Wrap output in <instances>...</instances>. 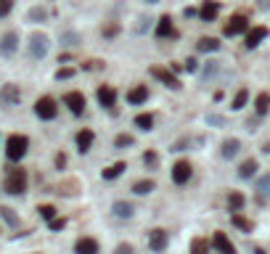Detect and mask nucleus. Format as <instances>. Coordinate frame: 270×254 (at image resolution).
<instances>
[{
  "label": "nucleus",
  "mask_w": 270,
  "mask_h": 254,
  "mask_svg": "<svg viewBox=\"0 0 270 254\" xmlns=\"http://www.w3.org/2000/svg\"><path fill=\"white\" fill-rule=\"evenodd\" d=\"M96 101H98V106L101 109H114L117 106V88L114 85H98L96 88Z\"/></svg>",
  "instance_id": "obj_11"
},
{
  "label": "nucleus",
  "mask_w": 270,
  "mask_h": 254,
  "mask_svg": "<svg viewBox=\"0 0 270 254\" xmlns=\"http://www.w3.org/2000/svg\"><path fill=\"white\" fill-rule=\"evenodd\" d=\"M77 43H80L77 32H64V45H77Z\"/></svg>",
  "instance_id": "obj_43"
},
{
  "label": "nucleus",
  "mask_w": 270,
  "mask_h": 254,
  "mask_svg": "<svg viewBox=\"0 0 270 254\" xmlns=\"http://www.w3.org/2000/svg\"><path fill=\"white\" fill-rule=\"evenodd\" d=\"M135 146V135L130 133H117L114 135V148L117 151H125V148H133Z\"/></svg>",
  "instance_id": "obj_30"
},
{
  "label": "nucleus",
  "mask_w": 270,
  "mask_h": 254,
  "mask_svg": "<svg viewBox=\"0 0 270 254\" xmlns=\"http://www.w3.org/2000/svg\"><path fill=\"white\" fill-rule=\"evenodd\" d=\"M19 51V32L16 30H8V32H3L0 35V56H14Z\"/></svg>",
  "instance_id": "obj_15"
},
{
  "label": "nucleus",
  "mask_w": 270,
  "mask_h": 254,
  "mask_svg": "<svg viewBox=\"0 0 270 254\" xmlns=\"http://www.w3.org/2000/svg\"><path fill=\"white\" fill-rule=\"evenodd\" d=\"M56 167H59V169H64V167H67V154H56Z\"/></svg>",
  "instance_id": "obj_47"
},
{
  "label": "nucleus",
  "mask_w": 270,
  "mask_h": 254,
  "mask_svg": "<svg viewBox=\"0 0 270 254\" xmlns=\"http://www.w3.org/2000/svg\"><path fill=\"white\" fill-rule=\"evenodd\" d=\"M170 177H172L175 185H185V183H188L191 177H193V164L188 162V159H178V162L172 164Z\"/></svg>",
  "instance_id": "obj_8"
},
{
  "label": "nucleus",
  "mask_w": 270,
  "mask_h": 254,
  "mask_svg": "<svg viewBox=\"0 0 270 254\" xmlns=\"http://www.w3.org/2000/svg\"><path fill=\"white\" fill-rule=\"evenodd\" d=\"M212 246H215L220 254H236V246L233 241H230L222 230H215V236H212Z\"/></svg>",
  "instance_id": "obj_19"
},
{
  "label": "nucleus",
  "mask_w": 270,
  "mask_h": 254,
  "mask_svg": "<svg viewBox=\"0 0 270 254\" xmlns=\"http://www.w3.org/2000/svg\"><path fill=\"white\" fill-rule=\"evenodd\" d=\"M141 162H143L146 169H151V172H154V169H159V154H156L154 148H146L143 156H141Z\"/></svg>",
  "instance_id": "obj_32"
},
{
  "label": "nucleus",
  "mask_w": 270,
  "mask_h": 254,
  "mask_svg": "<svg viewBox=\"0 0 270 254\" xmlns=\"http://www.w3.org/2000/svg\"><path fill=\"white\" fill-rule=\"evenodd\" d=\"M148 98H151V90H148V85H143V82H135L133 88L125 93V101L130 106H143Z\"/></svg>",
  "instance_id": "obj_10"
},
{
  "label": "nucleus",
  "mask_w": 270,
  "mask_h": 254,
  "mask_svg": "<svg viewBox=\"0 0 270 254\" xmlns=\"http://www.w3.org/2000/svg\"><path fill=\"white\" fill-rule=\"evenodd\" d=\"M267 35H270V27L257 24V27H252V30L244 35V45H246L249 51H254V48H259V45L267 40Z\"/></svg>",
  "instance_id": "obj_9"
},
{
  "label": "nucleus",
  "mask_w": 270,
  "mask_h": 254,
  "mask_svg": "<svg viewBox=\"0 0 270 254\" xmlns=\"http://www.w3.org/2000/svg\"><path fill=\"white\" fill-rule=\"evenodd\" d=\"M30 151V138L24 133H14L6 138V156L11 159V162H22Z\"/></svg>",
  "instance_id": "obj_1"
},
{
  "label": "nucleus",
  "mask_w": 270,
  "mask_h": 254,
  "mask_svg": "<svg viewBox=\"0 0 270 254\" xmlns=\"http://www.w3.org/2000/svg\"><path fill=\"white\" fill-rule=\"evenodd\" d=\"M154 35H156V40H167V37H178V32H175V19H172L170 14L159 16V22H156V27H154Z\"/></svg>",
  "instance_id": "obj_14"
},
{
  "label": "nucleus",
  "mask_w": 270,
  "mask_h": 254,
  "mask_svg": "<svg viewBox=\"0 0 270 254\" xmlns=\"http://www.w3.org/2000/svg\"><path fill=\"white\" fill-rule=\"evenodd\" d=\"M252 27H249V19L244 14H233L228 19L225 24H222V35L225 37H238V35H246Z\"/></svg>",
  "instance_id": "obj_6"
},
{
  "label": "nucleus",
  "mask_w": 270,
  "mask_h": 254,
  "mask_svg": "<svg viewBox=\"0 0 270 254\" xmlns=\"http://www.w3.org/2000/svg\"><path fill=\"white\" fill-rule=\"evenodd\" d=\"M125 169H127V162H114L101 172V177H104V180H117L119 175H125Z\"/></svg>",
  "instance_id": "obj_26"
},
{
  "label": "nucleus",
  "mask_w": 270,
  "mask_h": 254,
  "mask_svg": "<svg viewBox=\"0 0 270 254\" xmlns=\"http://www.w3.org/2000/svg\"><path fill=\"white\" fill-rule=\"evenodd\" d=\"M119 30H122V27H119V22H109V24H104V30H101V35H104L106 40H114V37L119 35Z\"/></svg>",
  "instance_id": "obj_34"
},
{
  "label": "nucleus",
  "mask_w": 270,
  "mask_h": 254,
  "mask_svg": "<svg viewBox=\"0 0 270 254\" xmlns=\"http://www.w3.org/2000/svg\"><path fill=\"white\" fill-rule=\"evenodd\" d=\"M19 101H22V90H19V85L6 82L3 88H0V106H3V109H11V106H16Z\"/></svg>",
  "instance_id": "obj_12"
},
{
  "label": "nucleus",
  "mask_w": 270,
  "mask_h": 254,
  "mask_svg": "<svg viewBox=\"0 0 270 254\" xmlns=\"http://www.w3.org/2000/svg\"><path fill=\"white\" fill-rule=\"evenodd\" d=\"M93 143H96V133H93L90 127L77 130V135H74V146H77L80 154H88L90 148H93Z\"/></svg>",
  "instance_id": "obj_17"
},
{
  "label": "nucleus",
  "mask_w": 270,
  "mask_h": 254,
  "mask_svg": "<svg viewBox=\"0 0 270 254\" xmlns=\"http://www.w3.org/2000/svg\"><path fill=\"white\" fill-rule=\"evenodd\" d=\"M207 122H212V125H222V117H215V114H212V117H207Z\"/></svg>",
  "instance_id": "obj_49"
},
{
  "label": "nucleus",
  "mask_w": 270,
  "mask_h": 254,
  "mask_svg": "<svg viewBox=\"0 0 270 254\" xmlns=\"http://www.w3.org/2000/svg\"><path fill=\"white\" fill-rule=\"evenodd\" d=\"M267 111H270V93L262 90V93H257V98H254V114L265 117Z\"/></svg>",
  "instance_id": "obj_24"
},
{
  "label": "nucleus",
  "mask_w": 270,
  "mask_h": 254,
  "mask_svg": "<svg viewBox=\"0 0 270 254\" xmlns=\"http://www.w3.org/2000/svg\"><path fill=\"white\" fill-rule=\"evenodd\" d=\"M183 16L188 19V16H199V8H183Z\"/></svg>",
  "instance_id": "obj_48"
},
{
  "label": "nucleus",
  "mask_w": 270,
  "mask_h": 254,
  "mask_svg": "<svg viewBox=\"0 0 270 254\" xmlns=\"http://www.w3.org/2000/svg\"><path fill=\"white\" fill-rule=\"evenodd\" d=\"M257 193H259V196H265V199L270 196V172H265V175L257 180Z\"/></svg>",
  "instance_id": "obj_35"
},
{
  "label": "nucleus",
  "mask_w": 270,
  "mask_h": 254,
  "mask_svg": "<svg viewBox=\"0 0 270 254\" xmlns=\"http://www.w3.org/2000/svg\"><path fill=\"white\" fill-rule=\"evenodd\" d=\"M133 125H135L138 130H141V133H151V130H154V125H156V119H154V114H151V111H141V114H135Z\"/></svg>",
  "instance_id": "obj_20"
},
{
  "label": "nucleus",
  "mask_w": 270,
  "mask_h": 254,
  "mask_svg": "<svg viewBox=\"0 0 270 254\" xmlns=\"http://www.w3.org/2000/svg\"><path fill=\"white\" fill-rule=\"evenodd\" d=\"M27 169L24 167H11L8 169V175H6V183H3V188H6V193H11V196H22L24 191H27Z\"/></svg>",
  "instance_id": "obj_2"
},
{
  "label": "nucleus",
  "mask_w": 270,
  "mask_h": 254,
  "mask_svg": "<svg viewBox=\"0 0 270 254\" xmlns=\"http://www.w3.org/2000/svg\"><path fill=\"white\" fill-rule=\"evenodd\" d=\"M35 117L43 119V122H51L59 117V103H56L53 96H40L35 101Z\"/></svg>",
  "instance_id": "obj_5"
},
{
  "label": "nucleus",
  "mask_w": 270,
  "mask_h": 254,
  "mask_svg": "<svg viewBox=\"0 0 270 254\" xmlns=\"http://www.w3.org/2000/svg\"><path fill=\"white\" fill-rule=\"evenodd\" d=\"M154 188H156V183L151 177H141V180L133 183V193L135 196H148V193H154Z\"/></svg>",
  "instance_id": "obj_25"
},
{
  "label": "nucleus",
  "mask_w": 270,
  "mask_h": 254,
  "mask_svg": "<svg viewBox=\"0 0 270 254\" xmlns=\"http://www.w3.org/2000/svg\"><path fill=\"white\" fill-rule=\"evenodd\" d=\"M37 212H40V217L48 220V222L56 217V206L53 204H40V206H37Z\"/></svg>",
  "instance_id": "obj_37"
},
{
  "label": "nucleus",
  "mask_w": 270,
  "mask_h": 254,
  "mask_svg": "<svg viewBox=\"0 0 270 254\" xmlns=\"http://www.w3.org/2000/svg\"><path fill=\"white\" fill-rule=\"evenodd\" d=\"M111 209H114V217H119V220H130L135 214V206L130 204V201H114V206H111Z\"/></svg>",
  "instance_id": "obj_23"
},
{
  "label": "nucleus",
  "mask_w": 270,
  "mask_h": 254,
  "mask_svg": "<svg viewBox=\"0 0 270 254\" xmlns=\"http://www.w3.org/2000/svg\"><path fill=\"white\" fill-rule=\"evenodd\" d=\"M14 11V0H0V19H6Z\"/></svg>",
  "instance_id": "obj_39"
},
{
  "label": "nucleus",
  "mask_w": 270,
  "mask_h": 254,
  "mask_svg": "<svg viewBox=\"0 0 270 254\" xmlns=\"http://www.w3.org/2000/svg\"><path fill=\"white\" fill-rule=\"evenodd\" d=\"M220 8H222L220 0H201V6H199V22H204V24L217 22Z\"/></svg>",
  "instance_id": "obj_13"
},
{
  "label": "nucleus",
  "mask_w": 270,
  "mask_h": 254,
  "mask_svg": "<svg viewBox=\"0 0 270 254\" xmlns=\"http://www.w3.org/2000/svg\"><path fill=\"white\" fill-rule=\"evenodd\" d=\"M217 64H220V61H207V67H204V72H201V77H212V74L217 72Z\"/></svg>",
  "instance_id": "obj_41"
},
{
  "label": "nucleus",
  "mask_w": 270,
  "mask_h": 254,
  "mask_svg": "<svg viewBox=\"0 0 270 254\" xmlns=\"http://www.w3.org/2000/svg\"><path fill=\"white\" fill-rule=\"evenodd\" d=\"M64 106H67L74 117H82V114H85V106H88L85 93H82V90H69V93H64Z\"/></svg>",
  "instance_id": "obj_7"
},
{
  "label": "nucleus",
  "mask_w": 270,
  "mask_h": 254,
  "mask_svg": "<svg viewBox=\"0 0 270 254\" xmlns=\"http://www.w3.org/2000/svg\"><path fill=\"white\" fill-rule=\"evenodd\" d=\"M48 225H51V230H61L64 225H67V220H64V217H53Z\"/></svg>",
  "instance_id": "obj_44"
},
{
  "label": "nucleus",
  "mask_w": 270,
  "mask_h": 254,
  "mask_svg": "<svg viewBox=\"0 0 270 254\" xmlns=\"http://www.w3.org/2000/svg\"><path fill=\"white\" fill-rule=\"evenodd\" d=\"M183 64H185V69H188L191 74H193V72H199V61H196V59H185Z\"/></svg>",
  "instance_id": "obj_46"
},
{
  "label": "nucleus",
  "mask_w": 270,
  "mask_h": 254,
  "mask_svg": "<svg viewBox=\"0 0 270 254\" xmlns=\"http://www.w3.org/2000/svg\"><path fill=\"white\" fill-rule=\"evenodd\" d=\"M238 151H241V140L238 138H225L220 143V156L222 159H233Z\"/></svg>",
  "instance_id": "obj_21"
},
{
  "label": "nucleus",
  "mask_w": 270,
  "mask_h": 254,
  "mask_svg": "<svg viewBox=\"0 0 270 254\" xmlns=\"http://www.w3.org/2000/svg\"><path fill=\"white\" fill-rule=\"evenodd\" d=\"M27 19H30V22H45V19H48V11H45V8H40V6H35V8H30Z\"/></svg>",
  "instance_id": "obj_36"
},
{
  "label": "nucleus",
  "mask_w": 270,
  "mask_h": 254,
  "mask_svg": "<svg viewBox=\"0 0 270 254\" xmlns=\"http://www.w3.org/2000/svg\"><path fill=\"white\" fill-rule=\"evenodd\" d=\"M191 254H209V241L196 236V238L191 241Z\"/></svg>",
  "instance_id": "obj_33"
},
{
  "label": "nucleus",
  "mask_w": 270,
  "mask_h": 254,
  "mask_svg": "<svg viewBox=\"0 0 270 254\" xmlns=\"http://www.w3.org/2000/svg\"><path fill=\"white\" fill-rule=\"evenodd\" d=\"M257 169H259L257 159H244V162L238 164V177H241V180H249V177L257 175Z\"/></svg>",
  "instance_id": "obj_22"
},
{
  "label": "nucleus",
  "mask_w": 270,
  "mask_h": 254,
  "mask_svg": "<svg viewBox=\"0 0 270 254\" xmlns=\"http://www.w3.org/2000/svg\"><path fill=\"white\" fill-rule=\"evenodd\" d=\"M0 217H3L8 225H19V217L14 214V209H8V206H0Z\"/></svg>",
  "instance_id": "obj_38"
},
{
  "label": "nucleus",
  "mask_w": 270,
  "mask_h": 254,
  "mask_svg": "<svg viewBox=\"0 0 270 254\" xmlns=\"http://www.w3.org/2000/svg\"><path fill=\"white\" fill-rule=\"evenodd\" d=\"M82 69H88V72H93V69H104V61H85V64H82Z\"/></svg>",
  "instance_id": "obj_45"
},
{
  "label": "nucleus",
  "mask_w": 270,
  "mask_h": 254,
  "mask_svg": "<svg viewBox=\"0 0 270 254\" xmlns=\"http://www.w3.org/2000/svg\"><path fill=\"white\" fill-rule=\"evenodd\" d=\"M262 154H270V140H265V143H262Z\"/></svg>",
  "instance_id": "obj_50"
},
{
  "label": "nucleus",
  "mask_w": 270,
  "mask_h": 254,
  "mask_svg": "<svg viewBox=\"0 0 270 254\" xmlns=\"http://www.w3.org/2000/svg\"><path fill=\"white\" fill-rule=\"evenodd\" d=\"M230 222H233L241 233H252V230H254V222H252V220H246L241 212H233V214H230Z\"/></svg>",
  "instance_id": "obj_29"
},
{
  "label": "nucleus",
  "mask_w": 270,
  "mask_h": 254,
  "mask_svg": "<svg viewBox=\"0 0 270 254\" xmlns=\"http://www.w3.org/2000/svg\"><path fill=\"white\" fill-rule=\"evenodd\" d=\"M51 51V37L45 32H32L30 35V48H27V53H30V59H45Z\"/></svg>",
  "instance_id": "obj_3"
},
{
  "label": "nucleus",
  "mask_w": 270,
  "mask_h": 254,
  "mask_svg": "<svg viewBox=\"0 0 270 254\" xmlns=\"http://www.w3.org/2000/svg\"><path fill=\"white\" fill-rule=\"evenodd\" d=\"M114 254H135V249H133V243H117Z\"/></svg>",
  "instance_id": "obj_42"
},
{
  "label": "nucleus",
  "mask_w": 270,
  "mask_h": 254,
  "mask_svg": "<svg viewBox=\"0 0 270 254\" xmlns=\"http://www.w3.org/2000/svg\"><path fill=\"white\" fill-rule=\"evenodd\" d=\"M146 3H151V6H154V3H159V0H146Z\"/></svg>",
  "instance_id": "obj_51"
},
{
  "label": "nucleus",
  "mask_w": 270,
  "mask_h": 254,
  "mask_svg": "<svg viewBox=\"0 0 270 254\" xmlns=\"http://www.w3.org/2000/svg\"><path fill=\"white\" fill-rule=\"evenodd\" d=\"M167 243H170V233H167L164 228H154L151 233H148V249L151 251H164L167 249Z\"/></svg>",
  "instance_id": "obj_16"
},
{
  "label": "nucleus",
  "mask_w": 270,
  "mask_h": 254,
  "mask_svg": "<svg viewBox=\"0 0 270 254\" xmlns=\"http://www.w3.org/2000/svg\"><path fill=\"white\" fill-rule=\"evenodd\" d=\"M196 51H201V53H215V51H220V40H217V37H199Z\"/></svg>",
  "instance_id": "obj_28"
},
{
  "label": "nucleus",
  "mask_w": 270,
  "mask_h": 254,
  "mask_svg": "<svg viewBox=\"0 0 270 254\" xmlns=\"http://www.w3.org/2000/svg\"><path fill=\"white\" fill-rule=\"evenodd\" d=\"M249 103V88H238L236 96L230 98V111H241Z\"/></svg>",
  "instance_id": "obj_27"
},
{
  "label": "nucleus",
  "mask_w": 270,
  "mask_h": 254,
  "mask_svg": "<svg viewBox=\"0 0 270 254\" xmlns=\"http://www.w3.org/2000/svg\"><path fill=\"white\" fill-rule=\"evenodd\" d=\"M244 204H246V199H244V193H241V191H230L228 193V209L230 212H241V209H244Z\"/></svg>",
  "instance_id": "obj_31"
},
{
  "label": "nucleus",
  "mask_w": 270,
  "mask_h": 254,
  "mask_svg": "<svg viewBox=\"0 0 270 254\" xmlns=\"http://www.w3.org/2000/svg\"><path fill=\"white\" fill-rule=\"evenodd\" d=\"M74 77V69L72 67H61L59 72H56V80H72Z\"/></svg>",
  "instance_id": "obj_40"
},
{
  "label": "nucleus",
  "mask_w": 270,
  "mask_h": 254,
  "mask_svg": "<svg viewBox=\"0 0 270 254\" xmlns=\"http://www.w3.org/2000/svg\"><path fill=\"white\" fill-rule=\"evenodd\" d=\"M98 251H101V243L93 236H82L74 241V254H98Z\"/></svg>",
  "instance_id": "obj_18"
},
{
  "label": "nucleus",
  "mask_w": 270,
  "mask_h": 254,
  "mask_svg": "<svg viewBox=\"0 0 270 254\" xmlns=\"http://www.w3.org/2000/svg\"><path fill=\"white\" fill-rule=\"evenodd\" d=\"M148 74H151L154 80H159L164 88H170V90H180V88H183L180 77H178V74H175L170 67H159V64H154V67L148 69Z\"/></svg>",
  "instance_id": "obj_4"
}]
</instances>
